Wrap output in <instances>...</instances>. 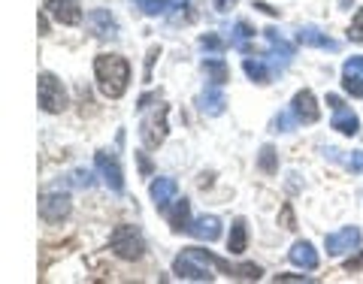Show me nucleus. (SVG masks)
I'll use <instances>...</instances> for the list:
<instances>
[{
    "label": "nucleus",
    "mask_w": 363,
    "mask_h": 284,
    "mask_svg": "<svg viewBox=\"0 0 363 284\" xmlns=\"http://www.w3.org/2000/svg\"><path fill=\"white\" fill-rule=\"evenodd\" d=\"M76 185H79V188H91V173H82V169H76Z\"/></svg>",
    "instance_id": "29"
},
{
    "label": "nucleus",
    "mask_w": 363,
    "mask_h": 284,
    "mask_svg": "<svg viewBox=\"0 0 363 284\" xmlns=\"http://www.w3.org/2000/svg\"><path fill=\"white\" fill-rule=\"evenodd\" d=\"M37 94H40L43 112H52V115H55V112H64V109H67V91H64V85H61L52 73H43V76H40Z\"/></svg>",
    "instance_id": "3"
},
{
    "label": "nucleus",
    "mask_w": 363,
    "mask_h": 284,
    "mask_svg": "<svg viewBox=\"0 0 363 284\" xmlns=\"http://www.w3.org/2000/svg\"><path fill=\"white\" fill-rule=\"evenodd\" d=\"M242 67H245L248 79H255L257 85H267L269 79H272V73H276V70L269 67V61H267V58H245V64H242Z\"/></svg>",
    "instance_id": "17"
},
{
    "label": "nucleus",
    "mask_w": 363,
    "mask_h": 284,
    "mask_svg": "<svg viewBox=\"0 0 363 284\" xmlns=\"http://www.w3.org/2000/svg\"><path fill=\"white\" fill-rule=\"evenodd\" d=\"M188 233L194 236V239H200V242H215L221 236V218H215V215H203V218H197L194 224L188 227Z\"/></svg>",
    "instance_id": "12"
},
{
    "label": "nucleus",
    "mask_w": 363,
    "mask_h": 284,
    "mask_svg": "<svg viewBox=\"0 0 363 284\" xmlns=\"http://www.w3.org/2000/svg\"><path fill=\"white\" fill-rule=\"evenodd\" d=\"M324 245H327V254L339 257V254H345L351 248L360 245V230L357 227H342V230H336V233H327Z\"/></svg>",
    "instance_id": "8"
},
{
    "label": "nucleus",
    "mask_w": 363,
    "mask_h": 284,
    "mask_svg": "<svg viewBox=\"0 0 363 284\" xmlns=\"http://www.w3.org/2000/svg\"><path fill=\"white\" fill-rule=\"evenodd\" d=\"M348 37L354 42H363V6L354 13V18H351V28H348Z\"/></svg>",
    "instance_id": "27"
},
{
    "label": "nucleus",
    "mask_w": 363,
    "mask_h": 284,
    "mask_svg": "<svg viewBox=\"0 0 363 284\" xmlns=\"http://www.w3.org/2000/svg\"><path fill=\"white\" fill-rule=\"evenodd\" d=\"M288 109L294 112V115H297V121H300V124H315L318 118H321V109H318V100H315V94H312L309 88L297 91Z\"/></svg>",
    "instance_id": "7"
},
{
    "label": "nucleus",
    "mask_w": 363,
    "mask_h": 284,
    "mask_svg": "<svg viewBox=\"0 0 363 284\" xmlns=\"http://www.w3.org/2000/svg\"><path fill=\"white\" fill-rule=\"evenodd\" d=\"M260 169H264V173H276V169H279L276 149H272V145H264V149H260Z\"/></svg>",
    "instance_id": "25"
},
{
    "label": "nucleus",
    "mask_w": 363,
    "mask_h": 284,
    "mask_svg": "<svg viewBox=\"0 0 363 284\" xmlns=\"http://www.w3.org/2000/svg\"><path fill=\"white\" fill-rule=\"evenodd\" d=\"M109 248L116 251L121 260H140L143 251H145V242H143V236L136 227L130 224H121L116 227V233L109 236Z\"/></svg>",
    "instance_id": "2"
},
{
    "label": "nucleus",
    "mask_w": 363,
    "mask_h": 284,
    "mask_svg": "<svg viewBox=\"0 0 363 284\" xmlns=\"http://www.w3.org/2000/svg\"><path fill=\"white\" fill-rule=\"evenodd\" d=\"M40 215L45 221H61L70 215V197L61 194V191H55V194H43L40 200Z\"/></svg>",
    "instance_id": "9"
},
{
    "label": "nucleus",
    "mask_w": 363,
    "mask_h": 284,
    "mask_svg": "<svg viewBox=\"0 0 363 284\" xmlns=\"http://www.w3.org/2000/svg\"><path fill=\"white\" fill-rule=\"evenodd\" d=\"M255 9H260V13H267V16H276V9L267 6V4H255Z\"/></svg>",
    "instance_id": "33"
},
{
    "label": "nucleus",
    "mask_w": 363,
    "mask_h": 284,
    "mask_svg": "<svg viewBox=\"0 0 363 284\" xmlns=\"http://www.w3.org/2000/svg\"><path fill=\"white\" fill-rule=\"evenodd\" d=\"M345 269H348V272H357V269H363V254H357L354 260H348Z\"/></svg>",
    "instance_id": "31"
},
{
    "label": "nucleus",
    "mask_w": 363,
    "mask_h": 284,
    "mask_svg": "<svg viewBox=\"0 0 363 284\" xmlns=\"http://www.w3.org/2000/svg\"><path fill=\"white\" fill-rule=\"evenodd\" d=\"M176 191H179V185H176V178H155L152 181V200H155V206L157 209H164V206H169V203L176 200Z\"/></svg>",
    "instance_id": "15"
},
{
    "label": "nucleus",
    "mask_w": 363,
    "mask_h": 284,
    "mask_svg": "<svg viewBox=\"0 0 363 284\" xmlns=\"http://www.w3.org/2000/svg\"><path fill=\"white\" fill-rule=\"evenodd\" d=\"M248 245V230H245V218H236L230 227V239H227V251L230 254H242Z\"/></svg>",
    "instance_id": "19"
},
{
    "label": "nucleus",
    "mask_w": 363,
    "mask_h": 284,
    "mask_svg": "<svg viewBox=\"0 0 363 284\" xmlns=\"http://www.w3.org/2000/svg\"><path fill=\"white\" fill-rule=\"evenodd\" d=\"M94 166H97V173L104 176L106 188H109V191H116V194H121V191H124V173H121V166H118L116 157H112L109 152H97Z\"/></svg>",
    "instance_id": "6"
},
{
    "label": "nucleus",
    "mask_w": 363,
    "mask_h": 284,
    "mask_svg": "<svg viewBox=\"0 0 363 284\" xmlns=\"http://www.w3.org/2000/svg\"><path fill=\"white\" fill-rule=\"evenodd\" d=\"M143 140L149 149H157L164 140H167V106L157 103L152 115H145L143 121Z\"/></svg>",
    "instance_id": "4"
},
{
    "label": "nucleus",
    "mask_w": 363,
    "mask_h": 284,
    "mask_svg": "<svg viewBox=\"0 0 363 284\" xmlns=\"http://www.w3.org/2000/svg\"><path fill=\"white\" fill-rule=\"evenodd\" d=\"M45 13L58 21V25L73 28L82 21V4L79 0H45Z\"/></svg>",
    "instance_id": "5"
},
{
    "label": "nucleus",
    "mask_w": 363,
    "mask_h": 284,
    "mask_svg": "<svg viewBox=\"0 0 363 284\" xmlns=\"http://www.w3.org/2000/svg\"><path fill=\"white\" fill-rule=\"evenodd\" d=\"M288 257H291L294 266H303V269H309V272L318 269V254H315L312 242H294L291 251H288Z\"/></svg>",
    "instance_id": "16"
},
{
    "label": "nucleus",
    "mask_w": 363,
    "mask_h": 284,
    "mask_svg": "<svg viewBox=\"0 0 363 284\" xmlns=\"http://www.w3.org/2000/svg\"><path fill=\"white\" fill-rule=\"evenodd\" d=\"M297 115H294V112L291 109H285V112H279V115L276 118H272V127H276V133H288V130H294V127H297Z\"/></svg>",
    "instance_id": "23"
},
{
    "label": "nucleus",
    "mask_w": 363,
    "mask_h": 284,
    "mask_svg": "<svg viewBox=\"0 0 363 284\" xmlns=\"http://www.w3.org/2000/svg\"><path fill=\"white\" fill-rule=\"evenodd\" d=\"M197 106H200V112H203V115H221V112H224V106H227V97H224L221 85H209V88L203 91V94H200Z\"/></svg>",
    "instance_id": "13"
},
{
    "label": "nucleus",
    "mask_w": 363,
    "mask_h": 284,
    "mask_svg": "<svg viewBox=\"0 0 363 284\" xmlns=\"http://www.w3.org/2000/svg\"><path fill=\"white\" fill-rule=\"evenodd\" d=\"M297 42L303 45H315V49H324V52H339V42L330 40L321 28H315V25H306L297 30Z\"/></svg>",
    "instance_id": "11"
},
{
    "label": "nucleus",
    "mask_w": 363,
    "mask_h": 284,
    "mask_svg": "<svg viewBox=\"0 0 363 284\" xmlns=\"http://www.w3.org/2000/svg\"><path fill=\"white\" fill-rule=\"evenodd\" d=\"M203 73H206V79L212 85H224L227 79H230V70H227V64L221 58H206L203 61Z\"/></svg>",
    "instance_id": "20"
},
{
    "label": "nucleus",
    "mask_w": 363,
    "mask_h": 284,
    "mask_svg": "<svg viewBox=\"0 0 363 284\" xmlns=\"http://www.w3.org/2000/svg\"><path fill=\"white\" fill-rule=\"evenodd\" d=\"M169 4H173V9H179V6H185L188 0H169Z\"/></svg>",
    "instance_id": "34"
},
{
    "label": "nucleus",
    "mask_w": 363,
    "mask_h": 284,
    "mask_svg": "<svg viewBox=\"0 0 363 284\" xmlns=\"http://www.w3.org/2000/svg\"><path fill=\"white\" fill-rule=\"evenodd\" d=\"M188 215H191V203H188V200H176L173 212H169V227H173L176 233H179V230H188V227H191Z\"/></svg>",
    "instance_id": "21"
},
{
    "label": "nucleus",
    "mask_w": 363,
    "mask_h": 284,
    "mask_svg": "<svg viewBox=\"0 0 363 284\" xmlns=\"http://www.w3.org/2000/svg\"><path fill=\"white\" fill-rule=\"evenodd\" d=\"M252 33H255V30L248 28V21H236L230 45H233V49H240V52H248V37H252Z\"/></svg>",
    "instance_id": "22"
},
{
    "label": "nucleus",
    "mask_w": 363,
    "mask_h": 284,
    "mask_svg": "<svg viewBox=\"0 0 363 284\" xmlns=\"http://www.w3.org/2000/svg\"><path fill=\"white\" fill-rule=\"evenodd\" d=\"M136 4H140V9L145 16H164L167 9H173L169 0H136Z\"/></svg>",
    "instance_id": "24"
},
{
    "label": "nucleus",
    "mask_w": 363,
    "mask_h": 284,
    "mask_svg": "<svg viewBox=\"0 0 363 284\" xmlns=\"http://www.w3.org/2000/svg\"><path fill=\"white\" fill-rule=\"evenodd\" d=\"M342 88L351 97H363V58H348L342 67Z\"/></svg>",
    "instance_id": "10"
},
{
    "label": "nucleus",
    "mask_w": 363,
    "mask_h": 284,
    "mask_svg": "<svg viewBox=\"0 0 363 284\" xmlns=\"http://www.w3.org/2000/svg\"><path fill=\"white\" fill-rule=\"evenodd\" d=\"M200 49L203 52H212V55H221L224 52V40L215 37V33H206V37H200Z\"/></svg>",
    "instance_id": "26"
},
{
    "label": "nucleus",
    "mask_w": 363,
    "mask_h": 284,
    "mask_svg": "<svg viewBox=\"0 0 363 284\" xmlns=\"http://www.w3.org/2000/svg\"><path fill=\"white\" fill-rule=\"evenodd\" d=\"M333 130H339V133H345V136H357L360 133V118L351 112L348 106H336L333 109Z\"/></svg>",
    "instance_id": "14"
},
{
    "label": "nucleus",
    "mask_w": 363,
    "mask_h": 284,
    "mask_svg": "<svg viewBox=\"0 0 363 284\" xmlns=\"http://www.w3.org/2000/svg\"><path fill=\"white\" fill-rule=\"evenodd\" d=\"M276 281H312L309 276H276Z\"/></svg>",
    "instance_id": "32"
},
{
    "label": "nucleus",
    "mask_w": 363,
    "mask_h": 284,
    "mask_svg": "<svg viewBox=\"0 0 363 284\" xmlns=\"http://www.w3.org/2000/svg\"><path fill=\"white\" fill-rule=\"evenodd\" d=\"M91 28H94V33L97 37H116V21H112V16H109V9H94L91 13Z\"/></svg>",
    "instance_id": "18"
},
{
    "label": "nucleus",
    "mask_w": 363,
    "mask_h": 284,
    "mask_svg": "<svg viewBox=\"0 0 363 284\" xmlns=\"http://www.w3.org/2000/svg\"><path fill=\"white\" fill-rule=\"evenodd\" d=\"M345 166L351 173H363V152H351V157L345 161Z\"/></svg>",
    "instance_id": "28"
},
{
    "label": "nucleus",
    "mask_w": 363,
    "mask_h": 284,
    "mask_svg": "<svg viewBox=\"0 0 363 284\" xmlns=\"http://www.w3.org/2000/svg\"><path fill=\"white\" fill-rule=\"evenodd\" d=\"M212 4H215V9H218V13H227V9H233L236 0H212Z\"/></svg>",
    "instance_id": "30"
},
{
    "label": "nucleus",
    "mask_w": 363,
    "mask_h": 284,
    "mask_svg": "<svg viewBox=\"0 0 363 284\" xmlns=\"http://www.w3.org/2000/svg\"><path fill=\"white\" fill-rule=\"evenodd\" d=\"M94 76L97 85L104 91V97L118 100L130 82V64L121 55H97L94 58Z\"/></svg>",
    "instance_id": "1"
}]
</instances>
